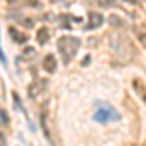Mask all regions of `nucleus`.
<instances>
[{"instance_id": "1", "label": "nucleus", "mask_w": 146, "mask_h": 146, "mask_svg": "<svg viewBox=\"0 0 146 146\" xmlns=\"http://www.w3.org/2000/svg\"><path fill=\"white\" fill-rule=\"evenodd\" d=\"M78 47H80V39H78V37L64 35V37H60V39H58V51H60V55H62L64 64H68V62L74 58L76 51H78Z\"/></svg>"}, {"instance_id": "2", "label": "nucleus", "mask_w": 146, "mask_h": 146, "mask_svg": "<svg viewBox=\"0 0 146 146\" xmlns=\"http://www.w3.org/2000/svg\"><path fill=\"white\" fill-rule=\"evenodd\" d=\"M94 119H96L100 125H105V123H109V121H119L121 115L115 111V107H113L111 103L100 101L98 107H96V113H94Z\"/></svg>"}, {"instance_id": "3", "label": "nucleus", "mask_w": 146, "mask_h": 146, "mask_svg": "<svg viewBox=\"0 0 146 146\" xmlns=\"http://www.w3.org/2000/svg\"><path fill=\"white\" fill-rule=\"evenodd\" d=\"M101 23H103V16H101V14H98V12H90V14H88V23H86V29H88V31L100 27Z\"/></svg>"}, {"instance_id": "4", "label": "nucleus", "mask_w": 146, "mask_h": 146, "mask_svg": "<svg viewBox=\"0 0 146 146\" xmlns=\"http://www.w3.org/2000/svg\"><path fill=\"white\" fill-rule=\"evenodd\" d=\"M43 68H45V72L53 74V72L56 70V58L53 55H47L45 58H43Z\"/></svg>"}, {"instance_id": "5", "label": "nucleus", "mask_w": 146, "mask_h": 146, "mask_svg": "<svg viewBox=\"0 0 146 146\" xmlns=\"http://www.w3.org/2000/svg\"><path fill=\"white\" fill-rule=\"evenodd\" d=\"M49 37H51V33H49V29H47V27L37 29V33H35V39H37V43H39V45H45L47 41H49Z\"/></svg>"}, {"instance_id": "6", "label": "nucleus", "mask_w": 146, "mask_h": 146, "mask_svg": "<svg viewBox=\"0 0 146 146\" xmlns=\"http://www.w3.org/2000/svg\"><path fill=\"white\" fill-rule=\"evenodd\" d=\"M10 35H12V39H14L16 43H25V41H27V35L20 33L16 27H10Z\"/></svg>"}, {"instance_id": "7", "label": "nucleus", "mask_w": 146, "mask_h": 146, "mask_svg": "<svg viewBox=\"0 0 146 146\" xmlns=\"http://www.w3.org/2000/svg\"><path fill=\"white\" fill-rule=\"evenodd\" d=\"M133 86H135L136 94L140 96V100H142V101H146V88L142 86V82H140V80H135V82H133Z\"/></svg>"}, {"instance_id": "8", "label": "nucleus", "mask_w": 146, "mask_h": 146, "mask_svg": "<svg viewBox=\"0 0 146 146\" xmlns=\"http://www.w3.org/2000/svg\"><path fill=\"white\" fill-rule=\"evenodd\" d=\"M41 127H43V133H45L47 138H51L49 135V129H47V113H41Z\"/></svg>"}, {"instance_id": "9", "label": "nucleus", "mask_w": 146, "mask_h": 146, "mask_svg": "<svg viewBox=\"0 0 146 146\" xmlns=\"http://www.w3.org/2000/svg\"><path fill=\"white\" fill-rule=\"evenodd\" d=\"M0 125L2 127L8 125V115H6V111H2V109H0Z\"/></svg>"}, {"instance_id": "10", "label": "nucleus", "mask_w": 146, "mask_h": 146, "mask_svg": "<svg viewBox=\"0 0 146 146\" xmlns=\"http://www.w3.org/2000/svg\"><path fill=\"white\" fill-rule=\"evenodd\" d=\"M12 98H14V103H16V107H18L20 111H22V109H23V105H22V101H20V98H18V94H14Z\"/></svg>"}, {"instance_id": "11", "label": "nucleus", "mask_w": 146, "mask_h": 146, "mask_svg": "<svg viewBox=\"0 0 146 146\" xmlns=\"http://www.w3.org/2000/svg\"><path fill=\"white\" fill-rule=\"evenodd\" d=\"M0 62H2V64H6V55H4L2 47H0Z\"/></svg>"}, {"instance_id": "12", "label": "nucleus", "mask_w": 146, "mask_h": 146, "mask_svg": "<svg viewBox=\"0 0 146 146\" xmlns=\"http://www.w3.org/2000/svg\"><path fill=\"white\" fill-rule=\"evenodd\" d=\"M138 39H140L142 47H146V33H140V35H138Z\"/></svg>"}, {"instance_id": "13", "label": "nucleus", "mask_w": 146, "mask_h": 146, "mask_svg": "<svg viewBox=\"0 0 146 146\" xmlns=\"http://www.w3.org/2000/svg\"><path fill=\"white\" fill-rule=\"evenodd\" d=\"M6 2H8V4H16L18 0H6Z\"/></svg>"}]
</instances>
